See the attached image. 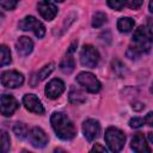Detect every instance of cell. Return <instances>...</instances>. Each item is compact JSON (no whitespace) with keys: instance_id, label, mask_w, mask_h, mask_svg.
I'll use <instances>...</instances> for the list:
<instances>
[{"instance_id":"24","label":"cell","mask_w":153,"mask_h":153,"mask_svg":"<svg viewBox=\"0 0 153 153\" xmlns=\"http://www.w3.org/2000/svg\"><path fill=\"white\" fill-rule=\"evenodd\" d=\"M10 147H11V145H10V136H8L7 131L2 130L1 131V148H2V152L4 153L8 152Z\"/></svg>"},{"instance_id":"28","label":"cell","mask_w":153,"mask_h":153,"mask_svg":"<svg viewBox=\"0 0 153 153\" xmlns=\"http://www.w3.org/2000/svg\"><path fill=\"white\" fill-rule=\"evenodd\" d=\"M143 123H145V120H143V118H140V117H133V118H130V121H129V127L136 129V128L142 127Z\"/></svg>"},{"instance_id":"20","label":"cell","mask_w":153,"mask_h":153,"mask_svg":"<svg viewBox=\"0 0 153 153\" xmlns=\"http://www.w3.org/2000/svg\"><path fill=\"white\" fill-rule=\"evenodd\" d=\"M13 133L16 134L17 137L24 139V137H27L29 130H27V127H26L25 123H23V122H17V123L13 126Z\"/></svg>"},{"instance_id":"16","label":"cell","mask_w":153,"mask_h":153,"mask_svg":"<svg viewBox=\"0 0 153 153\" xmlns=\"http://www.w3.org/2000/svg\"><path fill=\"white\" fill-rule=\"evenodd\" d=\"M16 49L20 56H27L29 54H31L33 49V42L31 41V38L26 36H22L18 38L16 43Z\"/></svg>"},{"instance_id":"3","label":"cell","mask_w":153,"mask_h":153,"mask_svg":"<svg viewBox=\"0 0 153 153\" xmlns=\"http://www.w3.org/2000/svg\"><path fill=\"white\" fill-rule=\"evenodd\" d=\"M105 142L111 152H120L126 142V135L122 130L115 127H109L104 135Z\"/></svg>"},{"instance_id":"9","label":"cell","mask_w":153,"mask_h":153,"mask_svg":"<svg viewBox=\"0 0 153 153\" xmlns=\"http://www.w3.org/2000/svg\"><path fill=\"white\" fill-rule=\"evenodd\" d=\"M27 140L35 148H43L48 143V136L45 131L38 127H35L29 131Z\"/></svg>"},{"instance_id":"14","label":"cell","mask_w":153,"mask_h":153,"mask_svg":"<svg viewBox=\"0 0 153 153\" xmlns=\"http://www.w3.org/2000/svg\"><path fill=\"white\" fill-rule=\"evenodd\" d=\"M19 104L17 99L11 94H2L1 96V114L6 117L11 116L17 109Z\"/></svg>"},{"instance_id":"35","label":"cell","mask_w":153,"mask_h":153,"mask_svg":"<svg viewBox=\"0 0 153 153\" xmlns=\"http://www.w3.org/2000/svg\"><path fill=\"white\" fill-rule=\"evenodd\" d=\"M55 1H57V2H62L63 0H55Z\"/></svg>"},{"instance_id":"5","label":"cell","mask_w":153,"mask_h":153,"mask_svg":"<svg viewBox=\"0 0 153 153\" xmlns=\"http://www.w3.org/2000/svg\"><path fill=\"white\" fill-rule=\"evenodd\" d=\"M19 29L23 31H32L38 38H42L45 33V27L44 25L33 16H26L24 17L19 24H18Z\"/></svg>"},{"instance_id":"11","label":"cell","mask_w":153,"mask_h":153,"mask_svg":"<svg viewBox=\"0 0 153 153\" xmlns=\"http://www.w3.org/2000/svg\"><path fill=\"white\" fill-rule=\"evenodd\" d=\"M37 11L42 16V18L48 22L53 20L57 14V7L50 0H41L37 4Z\"/></svg>"},{"instance_id":"10","label":"cell","mask_w":153,"mask_h":153,"mask_svg":"<svg viewBox=\"0 0 153 153\" xmlns=\"http://www.w3.org/2000/svg\"><path fill=\"white\" fill-rule=\"evenodd\" d=\"M65 82L61 79H51L44 90V93L47 98L49 99H56L65 92Z\"/></svg>"},{"instance_id":"7","label":"cell","mask_w":153,"mask_h":153,"mask_svg":"<svg viewBox=\"0 0 153 153\" xmlns=\"http://www.w3.org/2000/svg\"><path fill=\"white\" fill-rule=\"evenodd\" d=\"M24 82V75L17 71H6L1 74V85L8 88H16Z\"/></svg>"},{"instance_id":"22","label":"cell","mask_w":153,"mask_h":153,"mask_svg":"<svg viewBox=\"0 0 153 153\" xmlns=\"http://www.w3.org/2000/svg\"><path fill=\"white\" fill-rule=\"evenodd\" d=\"M112 69H114L115 74L118 78H124L127 75V68H126V66L121 61H118V60H114L112 61Z\"/></svg>"},{"instance_id":"31","label":"cell","mask_w":153,"mask_h":153,"mask_svg":"<svg viewBox=\"0 0 153 153\" xmlns=\"http://www.w3.org/2000/svg\"><path fill=\"white\" fill-rule=\"evenodd\" d=\"M92 152H94V151H100V152H106V148L105 147H103V146H100V145H94L93 147H92V149H91Z\"/></svg>"},{"instance_id":"1","label":"cell","mask_w":153,"mask_h":153,"mask_svg":"<svg viewBox=\"0 0 153 153\" xmlns=\"http://www.w3.org/2000/svg\"><path fill=\"white\" fill-rule=\"evenodd\" d=\"M50 123L56 135L62 140H72L76 134L73 122L65 112L61 111L53 112L50 117Z\"/></svg>"},{"instance_id":"32","label":"cell","mask_w":153,"mask_h":153,"mask_svg":"<svg viewBox=\"0 0 153 153\" xmlns=\"http://www.w3.org/2000/svg\"><path fill=\"white\" fill-rule=\"evenodd\" d=\"M147 137H148V140H149V142H151V143H153V133H152V131L147 134Z\"/></svg>"},{"instance_id":"13","label":"cell","mask_w":153,"mask_h":153,"mask_svg":"<svg viewBox=\"0 0 153 153\" xmlns=\"http://www.w3.org/2000/svg\"><path fill=\"white\" fill-rule=\"evenodd\" d=\"M75 45H76V42H74L69 47L67 54L65 55V57L60 62V69L63 74H71L75 69V61H74V57H73V51L75 50V48H74Z\"/></svg>"},{"instance_id":"25","label":"cell","mask_w":153,"mask_h":153,"mask_svg":"<svg viewBox=\"0 0 153 153\" xmlns=\"http://www.w3.org/2000/svg\"><path fill=\"white\" fill-rule=\"evenodd\" d=\"M20 0H0V5L4 10L6 11H11V10H14L16 6L18 5Z\"/></svg>"},{"instance_id":"17","label":"cell","mask_w":153,"mask_h":153,"mask_svg":"<svg viewBox=\"0 0 153 153\" xmlns=\"http://www.w3.org/2000/svg\"><path fill=\"white\" fill-rule=\"evenodd\" d=\"M54 67H55L54 62H50V63L45 65V66H44L37 74H35V75L31 78V86L33 87V86H36L39 81H42L43 79H45V78L54 71Z\"/></svg>"},{"instance_id":"4","label":"cell","mask_w":153,"mask_h":153,"mask_svg":"<svg viewBox=\"0 0 153 153\" xmlns=\"http://www.w3.org/2000/svg\"><path fill=\"white\" fill-rule=\"evenodd\" d=\"M75 80H76V82L84 90H86L90 93H97V92L100 91L102 85H100L99 80L92 73H90V72H81V73H79L76 75V78H75Z\"/></svg>"},{"instance_id":"29","label":"cell","mask_w":153,"mask_h":153,"mask_svg":"<svg viewBox=\"0 0 153 153\" xmlns=\"http://www.w3.org/2000/svg\"><path fill=\"white\" fill-rule=\"evenodd\" d=\"M145 123L146 124H148V126H151V127H153V111H151V112H148L146 116H145Z\"/></svg>"},{"instance_id":"19","label":"cell","mask_w":153,"mask_h":153,"mask_svg":"<svg viewBox=\"0 0 153 153\" xmlns=\"http://www.w3.org/2000/svg\"><path fill=\"white\" fill-rule=\"evenodd\" d=\"M134 25H135L134 20L131 18H129V17H122L117 22V29H118V31L120 32H124V33L126 32H129L134 27Z\"/></svg>"},{"instance_id":"6","label":"cell","mask_w":153,"mask_h":153,"mask_svg":"<svg viewBox=\"0 0 153 153\" xmlns=\"http://www.w3.org/2000/svg\"><path fill=\"white\" fill-rule=\"evenodd\" d=\"M98 62H99L98 50L91 44H85L80 51V63L84 67L94 68L98 65Z\"/></svg>"},{"instance_id":"15","label":"cell","mask_w":153,"mask_h":153,"mask_svg":"<svg viewBox=\"0 0 153 153\" xmlns=\"http://www.w3.org/2000/svg\"><path fill=\"white\" fill-rule=\"evenodd\" d=\"M130 147L133 151L137 152V153H149L151 148L148 147V143L146 141V137L143 136L142 133H137L131 137L130 141Z\"/></svg>"},{"instance_id":"27","label":"cell","mask_w":153,"mask_h":153,"mask_svg":"<svg viewBox=\"0 0 153 153\" xmlns=\"http://www.w3.org/2000/svg\"><path fill=\"white\" fill-rule=\"evenodd\" d=\"M143 0H124V4L130 10H137L141 7Z\"/></svg>"},{"instance_id":"23","label":"cell","mask_w":153,"mask_h":153,"mask_svg":"<svg viewBox=\"0 0 153 153\" xmlns=\"http://www.w3.org/2000/svg\"><path fill=\"white\" fill-rule=\"evenodd\" d=\"M11 61H12V59H11V51H10V49H8L5 44H2V45H1L0 65H1V66H6V65H10Z\"/></svg>"},{"instance_id":"18","label":"cell","mask_w":153,"mask_h":153,"mask_svg":"<svg viewBox=\"0 0 153 153\" xmlns=\"http://www.w3.org/2000/svg\"><path fill=\"white\" fill-rule=\"evenodd\" d=\"M68 99H69V102L72 104H82V103H85L86 97H85V94L82 93L81 90H79V88H76V87L73 86L71 88V91H69Z\"/></svg>"},{"instance_id":"33","label":"cell","mask_w":153,"mask_h":153,"mask_svg":"<svg viewBox=\"0 0 153 153\" xmlns=\"http://www.w3.org/2000/svg\"><path fill=\"white\" fill-rule=\"evenodd\" d=\"M148 7H149V11L153 13V0H151V1H149V5H148Z\"/></svg>"},{"instance_id":"8","label":"cell","mask_w":153,"mask_h":153,"mask_svg":"<svg viewBox=\"0 0 153 153\" xmlns=\"http://www.w3.org/2000/svg\"><path fill=\"white\" fill-rule=\"evenodd\" d=\"M82 133L87 141L96 140L100 134V124L94 118H88L82 123Z\"/></svg>"},{"instance_id":"2","label":"cell","mask_w":153,"mask_h":153,"mask_svg":"<svg viewBox=\"0 0 153 153\" xmlns=\"http://www.w3.org/2000/svg\"><path fill=\"white\" fill-rule=\"evenodd\" d=\"M153 44V32L152 30L146 26L141 25L139 26L133 37H131V44L129 45V49H131L134 53H136L139 56L143 53H148Z\"/></svg>"},{"instance_id":"34","label":"cell","mask_w":153,"mask_h":153,"mask_svg":"<svg viewBox=\"0 0 153 153\" xmlns=\"http://www.w3.org/2000/svg\"><path fill=\"white\" fill-rule=\"evenodd\" d=\"M151 92L153 93V82H152V86H151Z\"/></svg>"},{"instance_id":"21","label":"cell","mask_w":153,"mask_h":153,"mask_svg":"<svg viewBox=\"0 0 153 153\" xmlns=\"http://www.w3.org/2000/svg\"><path fill=\"white\" fill-rule=\"evenodd\" d=\"M106 14L104 12H96L92 17V26L93 27H100L106 23Z\"/></svg>"},{"instance_id":"30","label":"cell","mask_w":153,"mask_h":153,"mask_svg":"<svg viewBox=\"0 0 153 153\" xmlns=\"http://www.w3.org/2000/svg\"><path fill=\"white\" fill-rule=\"evenodd\" d=\"M133 109L135 111H141V110L145 109V104H142V103H134L133 104Z\"/></svg>"},{"instance_id":"26","label":"cell","mask_w":153,"mask_h":153,"mask_svg":"<svg viewBox=\"0 0 153 153\" xmlns=\"http://www.w3.org/2000/svg\"><path fill=\"white\" fill-rule=\"evenodd\" d=\"M106 1H108L109 7H111L112 10H116V11H121L126 6L124 0H106Z\"/></svg>"},{"instance_id":"12","label":"cell","mask_w":153,"mask_h":153,"mask_svg":"<svg viewBox=\"0 0 153 153\" xmlns=\"http://www.w3.org/2000/svg\"><path fill=\"white\" fill-rule=\"evenodd\" d=\"M23 104L26 108V110H29L30 112H33L37 115L44 114V108H43L41 100L38 99L37 96H35L32 93H27L23 97Z\"/></svg>"}]
</instances>
